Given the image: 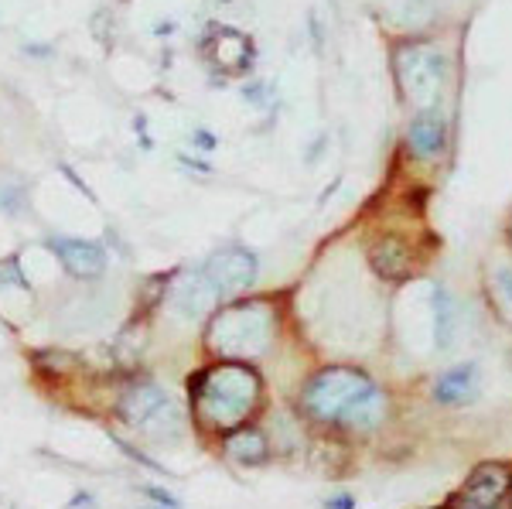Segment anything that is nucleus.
<instances>
[{"label":"nucleus","instance_id":"nucleus-1","mask_svg":"<svg viewBox=\"0 0 512 509\" xmlns=\"http://www.w3.org/2000/svg\"><path fill=\"white\" fill-rule=\"evenodd\" d=\"M188 390L195 397L198 421H205L209 428H236L256 407L260 376L250 366L229 363L195 376V383H188Z\"/></svg>","mask_w":512,"mask_h":509},{"label":"nucleus","instance_id":"nucleus-2","mask_svg":"<svg viewBox=\"0 0 512 509\" xmlns=\"http://www.w3.org/2000/svg\"><path fill=\"white\" fill-rule=\"evenodd\" d=\"M270 335H274V311L263 301H250V305H233L212 318L209 346L219 356L250 359L270 346Z\"/></svg>","mask_w":512,"mask_h":509},{"label":"nucleus","instance_id":"nucleus-3","mask_svg":"<svg viewBox=\"0 0 512 509\" xmlns=\"http://www.w3.org/2000/svg\"><path fill=\"white\" fill-rule=\"evenodd\" d=\"M393 65H396V82H400L407 103H414L417 110H437L444 82H448V62H444V55L437 48L424 45V41H410V45H400Z\"/></svg>","mask_w":512,"mask_h":509},{"label":"nucleus","instance_id":"nucleus-4","mask_svg":"<svg viewBox=\"0 0 512 509\" xmlns=\"http://www.w3.org/2000/svg\"><path fill=\"white\" fill-rule=\"evenodd\" d=\"M369 387H373V383H369L359 369H345V366L321 369L315 380L308 383V390H304V410H308L315 421H325V424L338 421Z\"/></svg>","mask_w":512,"mask_h":509},{"label":"nucleus","instance_id":"nucleus-5","mask_svg":"<svg viewBox=\"0 0 512 509\" xmlns=\"http://www.w3.org/2000/svg\"><path fill=\"white\" fill-rule=\"evenodd\" d=\"M202 274L209 277L216 294L246 291L256 281V257L250 250H243V246H229V250H219L216 257H209Z\"/></svg>","mask_w":512,"mask_h":509},{"label":"nucleus","instance_id":"nucleus-6","mask_svg":"<svg viewBox=\"0 0 512 509\" xmlns=\"http://www.w3.org/2000/svg\"><path fill=\"white\" fill-rule=\"evenodd\" d=\"M216 298H219L216 287H212L209 277L198 270V274H185L175 284V291H171V311H175L178 318H185V322H195V318H202L205 311H212Z\"/></svg>","mask_w":512,"mask_h":509},{"label":"nucleus","instance_id":"nucleus-7","mask_svg":"<svg viewBox=\"0 0 512 509\" xmlns=\"http://www.w3.org/2000/svg\"><path fill=\"white\" fill-rule=\"evenodd\" d=\"M52 250L59 253L62 267L69 270L79 281H89V277H99L106 270V253L103 246L89 243V240H52Z\"/></svg>","mask_w":512,"mask_h":509},{"label":"nucleus","instance_id":"nucleus-8","mask_svg":"<svg viewBox=\"0 0 512 509\" xmlns=\"http://www.w3.org/2000/svg\"><path fill=\"white\" fill-rule=\"evenodd\" d=\"M410 151L417 154V158L431 161L437 154L444 151V144H448V123H444V113L441 110H420L414 123H410Z\"/></svg>","mask_w":512,"mask_h":509},{"label":"nucleus","instance_id":"nucleus-9","mask_svg":"<svg viewBox=\"0 0 512 509\" xmlns=\"http://www.w3.org/2000/svg\"><path fill=\"white\" fill-rule=\"evenodd\" d=\"M509 486H512V475L506 469H499V465H485V469H478L472 479L465 482L461 499L475 509H492L509 492Z\"/></svg>","mask_w":512,"mask_h":509},{"label":"nucleus","instance_id":"nucleus-10","mask_svg":"<svg viewBox=\"0 0 512 509\" xmlns=\"http://www.w3.org/2000/svg\"><path fill=\"white\" fill-rule=\"evenodd\" d=\"M369 264L379 277L386 281H407L410 270H414V257H410V246L403 240H393V236H383L379 243H373L369 250Z\"/></svg>","mask_w":512,"mask_h":509},{"label":"nucleus","instance_id":"nucleus-11","mask_svg":"<svg viewBox=\"0 0 512 509\" xmlns=\"http://www.w3.org/2000/svg\"><path fill=\"white\" fill-rule=\"evenodd\" d=\"M168 393H164L161 387H154V383H140V387H134V390H127L123 393V400H120V417L127 424H144L147 417L154 414L158 407H164L168 404Z\"/></svg>","mask_w":512,"mask_h":509},{"label":"nucleus","instance_id":"nucleus-12","mask_svg":"<svg viewBox=\"0 0 512 509\" xmlns=\"http://www.w3.org/2000/svg\"><path fill=\"white\" fill-rule=\"evenodd\" d=\"M434 397L441 404H472L478 397V369L475 366H454L444 373L434 387Z\"/></svg>","mask_w":512,"mask_h":509},{"label":"nucleus","instance_id":"nucleus-13","mask_svg":"<svg viewBox=\"0 0 512 509\" xmlns=\"http://www.w3.org/2000/svg\"><path fill=\"white\" fill-rule=\"evenodd\" d=\"M383 393H379L376 387H369L366 393H362L355 404L345 410L338 421L345 424V428H352V431H373L379 421H383Z\"/></svg>","mask_w":512,"mask_h":509},{"label":"nucleus","instance_id":"nucleus-14","mask_svg":"<svg viewBox=\"0 0 512 509\" xmlns=\"http://www.w3.org/2000/svg\"><path fill=\"white\" fill-rule=\"evenodd\" d=\"M226 451L239 465H260L267 462V438L256 428H239L236 434H229Z\"/></svg>","mask_w":512,"mask_h":509},{"label":"nucleus","instance_id":"nucleus-15","mask_svg":"<svg viewBox=\"0 0 512 509\" xmlns=\"http://www.w3.org/2000/svg\"><path fill=\"white\" fill-rule=\"evenodd\" d=\"M454 322H458V315H454L451 294L437 287V291H434V328H437V346H441V349H451V342H454Z\"/></svg>","mask_w":512,"mask_h":509},{"label":"nucleus","instance_id":"nucleus-16","mask_svg":"<svg viewBox=\"0 0 512 509\" xmlns=\"http://www.w3.org/2000/svg\"><path fill=\"white\" fill-rule=\"evenodd\" d=\"M140 428H147V431L154 434V438H175V434H178L181 428H185V424H181V414H178V407H175V404H171V400H168V404L154 410V414L147 417V421L140 424Z\"/></svg>","mask_w":512,"mask_h":509},{"label":"nucleus","instance_id":"nucleus-17","mask_svg":"<svg viewBox=\"0 0 512 509\" xmlns=\"http://www.w3.org/2000/svg\"><path fill=\"white\" fill-rule=\"evenodd\" d=\"M216 62L226 69H243L246 65V38L233 35V31H222L216 38Z\"/></svg>","mask_w":512,"mask_h":509},{"label":"nucleus","instance_id":"nucleus-18","mask_svg":"<svg viewBox=\"0 0 512 509\" xmlns=\"http://www.w3.org/2000/svg\"><path fill=\"white\" fill-rule=\"evenodd\" d=\"M0 287H28L24 284L21 267L14 264V260H4V264H0Z\"/></svg>","mask_w":512,"mask_h":509},{"label":"nucleus","instance_id":"nucleus-19","mask_svg":"<svg viewBox=\"0 0 512 509\" xmlns=\"http://www.w3.org/2000/svg\"><path fill=\"white\" fill-rule=\"evenodd\" d=\"M144 492L151 499H158V503L164 506V509H178V499L171 496V492H164V489H158V486H144Z\"/></svg>","mask_w":512,"mask_h":509},{"label":"nucleus","instance_id":"nucleus-20","mask_svg":"<svg viewBox=\"0 0 512 509\" xmlns=\"http://www.w3.org/2000/svg\"><path fill=\"white\" fill-rule=\"evenodd\" d=\"M499 294H502V301L512 308V270H502L499 274Z\"/></svg>","mask_w":512,"mask_h":509},{"label":"nucleus","instance_id":"nucleus-21","mask_svg":"<svg viewBox=\"0 0 512 509\" xmlns=\"http://www.w3.org/2000/svg\"><path fill=\"white\" fill-rule=\"evenodd\" d=\"M328 509H352V499L349 496H338V499L328 503Z\"/></svg>","mask_w":512,"mask_h":509}]
</instances>
